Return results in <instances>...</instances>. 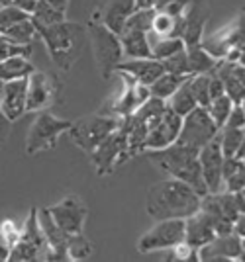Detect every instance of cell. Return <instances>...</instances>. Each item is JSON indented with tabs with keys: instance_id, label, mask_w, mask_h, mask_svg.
Returning a JSON list of instances; mask_svg holds the SVG:
<instances>
[{
	"instance_id": "277c9868",
	"label": "cell",
	"mask_w": 245,
	"mask_h": 262,
	"mask_svg": "<svg viewBox=\"0 0 245 262\" xmlns=\"http://www.w3.org/2000/svg\"><path fill=\"white\" fill-rule=\"evenodd\" d=\"M87 30V41L90 43L94 61H96V69L102 75V78H108L116 73L118 65L124 61L122 45H120V37L114 32H110L106 26L89 20L85 24Z\"/></svg>"
},
{
	"instance_id": "6da1fadb",
	"label": "cell",
	"mask_w": 245,
	"mask_h": 262,
	"mask_svg": "<svg viewBox=\"0 0 245 262\" xmlns=\"http://www.w3.org/2000/svg\"><path fill=\"white\" fill-rule=\"evenodd\" d=\"M200 194L187 182L171 178L161 180L149 188L145 209L153 219H187L200 209Z\"/></svg>"
},
{
	"instance_id": "836d02e7",
	"label": "cell",
	"mask_w": 245,
	"mask_h": 262,
	"mask_svg": "<svg viewBox=\"0 0 245 262\" xmlns=\"http://www.w3.org/2000/svg\"><path fill=\"white\" fill-rule=\"evenodd\" d=\"M208 73L206 75H194L190 77V90H192V96L196 100V106L206 108L210 104V90H208Z\"/></svg>"
},
{
	"instance_id": "4316f807",
	"label": "cell",
	"mask_w": 245,
	"mask_h": 262,
	"mask_svg": "<svg viewBox=\"0 0 245 262\" xmlns=\"http://www.w3.org/2000/svg\"><path fill=\"white\" fill-rule=\"evenodd\" d=\"M165 102H167V108L173 110L178 116H187L190 110L196 108V100H194L192 90H190V77L187 78Z\"/></svg>"
},
{
	"instance_id": "f6af8a7d",
	"label": "cell",
	"mask_w": 245,
	"mask_h": 262,
	"mask_svg": "<svg viewBox=\"0 0 245 262\" xmlns=\"http://www.w3.org/2000/svg\"><path fill=\"white\" fill-rule=\"evenodd\" d=\"M159 0H134V10H149L155 8Z\"/></svg>"
},
{
	"instance_id": "ba28073f",
	"label": "cell",
	"mask_w": 245,
	"mask_h": 262,
	"mask_svg": "<svg viewBox=\"0 0 245 262\" xmlns=\"http://www.w3.org/2000/svg\"><path fill=\"white\" fill-rule=\"evenodd\" d=\"M218 127L208 116L206 108L196 106L190 110L187 116H182V123H180V131H178L177 141L182 147H189L192 151H200L206 143H210L216 135H218Z\"/></svg>"
},
{
	"instance_id": "ee69618b",
	"label": "cell",
	"mask_w": 245,
	"mask_h": 262,
	"mask_svg": "<svg viewBox=\"0 0 245 262\" xmlns=\"http://www.w3.org/2000/svg\"><path fill=\"white\" fill-rule=\"evenodd\" d=\"M10 129H12V121L4 116V112L0 110V145H4V143L8 141Z\"/></svg>"
},
{
	"instance_id": "ffe728a7",
	"label": "cell",
	"mask_w": 245,
	"mask_h": 262,
	"mask_svg": "<svg viewBox=\"0 0 245 262\" xmlns=\"http://www.w3.org/2000/svg\"><path fill=\"white\" fill-rule=\"evenodd\" d=\"M116 71H124L128 73L132 78H135L137 82H141L145 86H149L155 78H159L165 69L161 65V61H157L153 57H144V59H124L118 65Z\"/></svg>"
},
{
	"instance_id": "9c48e42d",
	"label": "cell",
	"mask_w": 245,
	"mask_h": 262,
	"mask_svg": "<svg viewBox=\"0 0 245 262\" xmlns=\"http://www.w3.org/2000/svg\"><path fill=\"white\" fill-rule=\"evenodd\" d=\"M185 241V219H159L151 229L137 241V251L141 254L167 251Z\"/></svg>"
},
{
	"instance_id": "e575fe53",
	"label": "cell",
	"mask_w": 245,
	"mask_h": 262,
	"mask_svg": "<svg viewBox=\"0 0 245 262\" xmlns=\"http://www.w3.org/2000/svg\"><path fill=\"white\" fill-rule=\"evenodd\" d=\"M32 51H34L32 45H20L8 39L6 35H0V61L10 59V57H26V59H30Z\"/></svg>"
},
{
	"instance_id": "ac0fdd59",
	"label": "cell",
	"mask_w": 245,
	"mask_h": 262,
	"mask_svg": "<svg viewBox=\"0 0 245 262\" xmlns=\"http://www.w3.org/2000/svg\"><path fill=\"white\" fill-rule=\"evenodd\" d=\"M26 90H28V78H16L4 84L0 110L12 123L18 121L26 114Z\"/></svg>"
},
{
	"instance_id": "8fae6325",
	"label": "cell",
	"mask_w": 245,
	"mask_h": 262,
	"mask_svg": "<svg viewBox=\"0 0 245 262\" xmlns=\"http://www.w3.org/2000/svg\"><path fill=\"white\" fill-rule=\"evenodd\" d=\"M61 84L55 77L47 75L44 71H37L28 77V90H26V114L28 112H44L49 110L59 98Z\"/></svg>"
},
{
	"instance_id": "74e56055",
	"label": "cell",
	"mask_w": 245,
	"mask_h": 262,
	"mask_svg": "<svg viewBox=\"0 0 245 262\" xmlns=\"http://www.w3.org/2000/svg\"><path fill=\"white\" fill-rule=\"evenodd\" d=\"M161 65H163V69H165V73L178 75V77H190L189 61H187V49L177 55H173V57H169V59H163Z\"/></svg>"
},
{
	"instance_id": "f546056e",
	"label": "cell",
	"mask_w": 245,
	"mask_h": 262,
	"mask_svg": "<svg viewBox=\"0 0 245 262\" xmlns=\"http://www.w3.org/2000/svg\"><path fill=\"white\" fill-rule=\"evenodd\" d=\"M189 77H178V75H171V73H163L159 78H155L149 84V94L155 98L167 100L175 90H177Z\"/></svg>"
},
{
	"instance_id": "b9f144b4",
	"label": "cell",
	"mask_w": 245,
	"mask_h": 262,
	"mask_svg": "<svg viewBox=\"0 0 245 262\" xmlns=\"http://www.w3.org/2000/svg\"><path fill=\"white\" fill-rule=\"evenodd\" d=\"M223 127H235V129H243L245 127V112L243 104H234V108L230 112L228 120L223 123Z\"/></svg>"
},
{
	"instance_id": "8992f818",
	"label": "cell",
	"mask_w": 245,
	"mask_h": 262,
	"mask_svg": "<svg viewBox=\"0 0 245 262\" xmlns=\"http://www.w3.org/2000/svg\"><path fill=\"white\" fill-rule=\"evenodd\" d=\"M69 127H71V121L61 120L47 110L37 112L34 123L28 131V137H26V153L34 157V155L53 151L59 143V137L67 133Z\"/></svg>"
},
{
	"instance_id": "7dc6e473",
	"label": "cell",
	"mask_w": 245,
	"mask_h": 262,
	"mask_svg": "<svg viewBox=\"0 0 245 262\" xmlns=\"http://www.w3.org/2000/svg\"><path fill=\"white\" fill-rule=\"evenodd\" d=\"M8 254H10V247H8L6 239L0 233V260H8Z\"/></svg>"
},
{
	"instance_id": "7bdbcfd3",
	"label": "cell",
	"mask_w": 245,
	"mask_h": 262,
	"mask_svg": "<svg viewBox=\"0 0 245 262\" xmlns=\"http://www.w3.org/2000/svg\"><path fill=\"white\" fill-rule=\"evenodd\" d=\"M0 233H2V237L6 239L8 247L12 249V247L16 245V241L20 239V235H22V229H18V227L14 225V221L6 219V221H2V223H0Z\"/></svg>"
},
{
	"instance_id": "52a82bcc",
	"label": "cell",
	"mask_w": 245,
	"mask_h": 262,
	"mask_svg": "<svg viewBox=\"0 0 245 262\" xmlns=\"http://www.w3.org/2000/svg\"><path fill=\"white\" fill-rule=\"evenodd\" d=\"M122 125V123H120ZM92 164H94V170L98 176H110L112 172H116L120 166L132 161L134 155L130 151L126 137H124L122 127H118L116 131H112L110 135L104 139V141L89 155Z\"/></svg>"
},
{
	"instance_id": "d4e9b609",
	"label": "cell",
	"mask_w": 245,
	"mask_h": 262,
	"mask_svg": "<svg viewBox=\"0 0 245 262\" xmlns=\"http://www.w3.org/2000/svg\"><path fill=\"white\" fill-rule=\"evenodd\" d=\"M151 35H155V33H151ZM149 43H151V57L157 59V61L169 59V57H173V55H177L187 49L182 37H178V35H169V37L155 35V39L149 37Z\"/></svg>"
},
{
	"instance_id": "f35d334b",
	"label": "cell",
	"mask_w": 245,
	"mask_h": 262,
	"mask_svg": "<svg viewBox=\"0 0 245 262\" xmlns=\"http://www.w3.org/2000/svg\"><path fill=\"white\" fill-rule=\"evenodd\" d=\"M167 260H198V249L190 247L189 243H178L167 249Z\"/></svg>"
},
{
	"instance_id": "f1b7e54d",
	"label": "cell",
	"mask_w": 245,
	"mask_h": 262,
	"mask_svg": "<svg viewBox=\"0 0 245 262\" xmlns=\"http://www.w3.org/2000/svg\"><path fill=\"white\" fill-rule=\"evenodd\" d=\"M0 35H6L8 39H12V41H16V43L20 45H32L37 39V30H35L34 22H32V16H30L26 20H20L14 26H10L6 32L0 33Z\"/></svg>"
},
{
	"instance_id": "3957f363",
	"label": "cell",
	"mask_w": 245,
	"mask_h": 262,
	"mask_svg": "<svg viewBox=\"0 0 245 262\" xmlns=\"http://www.w3.org/2000/svg\"><path fill=\"white\" fill-rule=\"evenodd\" d=\"M149 161L155 164L159 170H163L171 178L182 180L196 192V194H208V188L204 182V176L198 163V151H192L189 147H182L178 143H173L159 151H145Z\"/></svg>"
},
{
	"instance_id": "681fc988",
	"label": "cell",
	"mask_w": 245,
	"mask_h": 262,
	"mask_svg": "<svg viewBox=\"0 0 245 262\" xmlns=\"http://www.w3.org/2000/svg\"><path fill=\"white\" fill-rule=\"evenodd\" d=\"M4 84H6V82L0 78V100H2V94H4Z\"/></svg>"
},
{
	"instance_id": "7c38bea8",
	"label": "cell",
	"mask_w": 245,
	"mask_h": 262,
	"mask_svg": "<svg viewBox=\"0 0 245 262\" xmlns=\"http://www.w3.org/2000/svg\"><path fill=\"white\" fill-rule=\"evenodd\" d=\"M51 219L55 221V225L63 231L65 235H75V233H83L85 231V223H87V215H89V208L87 204L75 194H69L61 202H57L53 206L47 208Z\"/></svg>"
},
{
	"instance_id": "603a6c76",
	"label": "cell",
	"mask_w": 245,
	"mask_h": 262,
	"mask_svg": "<svg viewBox=\"0 0 245 262\" xmlns=\"http://www.w3.org/2000/svg\"><path fill=\"white\" fill-rule=\"evenodd\" d=\"M20 239L30 243L32 247H35L39 251V260H44L45 252H47V241H45L42 227H39V221H37V208L30 209V215H28L26 223H24Z\"/></svg>"
},
{
	"instance_id": "9a60e30c",
	"label": "cell",
	"mask_w": 245,
	"mask_h": 262,
	"mask_svg": "<svg viewBox=\"0 0 245 262\" xmlns=\"http://www.w3.org/2000/svg\"><path fill=\"white\" fill-rule=\"evenodd\" d=\"M180 123H182V116H178L169 108L165 110L161 120L147 129V137H145L144 145L145 151H159V149H165L169 145H173L178 137Z\"/></svg>"
},
{
	"instance_id": "4dcf8cb0",
	"label": "cell",
	"mask_w": 245,
	"mask_h": 262,
	"mask_svg": "<svg viewBox=\"0 0 245 262\" xmlns=\"http://www.w3.org/2000/svg\"><path fill=\"white\" fill-rule=\"evenodd\" d=\"M218 139L223 157H234L245 145V131L235 127H222L218 131Z\"/></svg>"
},
{
	"instance_id": "c3c4849f",
	"label": "cell",
	"mask_w": 245,
	"mask_h": 262,
	"mask_svg": "<svg viewBox=\"0 0 245 262\" xmlns=\"http://www.w3.org/2000/svg\"><path fill=\"white\" fill-rule=\"evenodd\" d=\"M47 4H51L53 8H57V10L65 12L67 14V8H69V0H45Z\"/></svg>"
},
{
	"instance_id": "2e32d148",
	"label": "cell",
	"mask_w": 245,
	"mask_h": 262,
	"mask_svg": "<svg viewBox=\"0 0 245 262\" xmlns=\"http://www.w3.org/2000/svg\"><path fill=\"white\" fill-rule=\"evenodd\" d=\"M198 260H243V237L235 233L216 235L198 249Z\"/></svg>"
},
{
	"instance_id": "484cf974",
	"label": "cell",
	"mask_w": 245,
	"mask_h": 262,
	"mask_svg": "<svg viewBox=\"0 0 245 262\" xmlns=\"http://www.w3.org/2000/svg\"><path fill=\"white\" fill-rule=\"evenodd\" d=\"M187 61H189L190 77H194V75H206L218 63V59H214L202 45L187 47Z\"/></svg>"
},
{
	"instance_id": "cb8c5ba5",
	"label": "cell",
	"mask_w": 245,
	"mask_h": 262,
	"mask_svg": "<svg viewBox=\"0 0 245 262\" xmlns=\"http://www.w3.org/2000/svg\"><path fill=\"white\" fill-rule=\"evenodd\" d=\"M34 71V63L26 57H10V59L0 61V78L4 82L16 80V78H28Z\"/></svg>"
},
{
	"instance_id": "7402d4cb",
	"label": "cell",
	"mask_w": 245,
	"mask_h": 262,
	"mask_svg": "<svg viewBox=\"0 0 245 262\" xmlns=\"http://www.w3.org/2000/svg\"><path fill=\"white\" fill-rule=\"evenodd\" d=\"M122 131L124 137H126V143L130 147V151L134 157H137L139 153H145V137H147V125L139 118H135L134 114L122 118Z\"/></svg>"
},
{
	"instance_id": "60d3db41",
	"label": "cell",
	"mask_w": 245,
	"mask_h": 262,
	"mask_svg": "<svg viewBox=\"0 0 245 262\" xmlns=\"http://www.w3.org/2000/svg\"><path fill=\"white\" fill-rule=\"evenodd\" d=\"M222 188L226 192H243L245 188V168L237 170L234 174H230L222 182Z\"/></svg>"
},
{
	"instance_id": "ab89813d",
	"label": "cell",
	"mask_w": 245,
	"mask_h": 262,
	"mask_svg": "<svg viewBox=\"0 0 245 262\" xmlns=\"http://www.w3.org/2000/svg\"><path fill=\"white\" fill-rule=\"evenodd\" d=\"M26 18H30V14L20 8H12V6L0 8V33H4L10 26H14L20 20H26Z\"/></svg>"
},
{
	"instance_id": "7a4b0ae2",
	"label": "cell",
	"mask_w": 245,
	"mask_h": 262,
	"mask_svg": "<svg viewBox=\"0 0 245 262\" xmlns=\"http://www.w3.org/2000/svg\"><path fill=\"white\" fill-rule=\"evenodd\" d=\"M37 37L44 41L51 61L61 71H71L73 65L80 59L87 41L85 26L77 22H55V24H34Z\"/></svg>"
},
{
	"instance_id": "e0dca14e",
	"label": "cell",
	"mask_w": 245,
	"mask_h": 262,
	"mask_svg": "<svg viewBox=\"0 0 245 262\" xmlns=\"http://www.w3.org/2000/svg\"><path fill=\"white\" fill-rule=\"evenodd\" d=\"M198 163H200V170L204 176V182L208 192H220L222 190V163L223 155L220 149V139L218 135L206 143L198 151Z\"/></svg>"
},
{
	"instance_id": "5b68a950",
	"label": "cell",
	"mask_w": 245,
	"mask_h": 262,
	"mask_svg": "<svg viewBox=\"0 0 245 262\" xmlns=\"http://www.w3.org/2000/svg\"><path fill=\"white\" fill-rule=\"evenodd\" d=\"M122 123V118L112 116V114H89L80 116L75 121H71L69 137L77 145L83 153L90 155L100 145L112 131H116Z\"/></svg>"
},
{
	"instance_id": "bcb514c9",
	"label": "cell",
	"mask_w": 245,
	"mask_h": 262,
	"mask_svg": "<svg viewBox=\"0 0 245 262\" xmlns=\"http://www.w3.org/2000/svg\"><path fill=\"white\" fill-rule=\"evenodd\" d=\"M234 233L235 235H239V237H245V215L243 213L234 221Z\"/></svg>"
},
{
	"instance_id": "d6a6232c",
	"label": "cell",
	"mask_w": 245,
	"mask_h": 262,
	"mask_svg": "<svg viewBox=\"0 0 245 262\" xmlns=\"http://www.w3.org/2000/svg\"><path fill=\"white\" fill-rule=\"evenodd\" d=\"M232 108H234V102L230 100L228 94H222V96L214 98L206 106V112H208V116L212 118V121L216 123V127L222 129L226 120H228V116H230V112H232Z\"/></svg>"
},
{
	"instance_id": "d6986e66",
	"label": "cell",
	"mask_w": 245,
	"mask_h": 262,
	"mask_svg": "<svg viewBox=\"0 0 245 262\" xmlns=\"http://www.w3.org/2000/svg\"><path fill=\"white\" fill-rule=\"evenodd\" d=\"M214 237H216V229L206 211L198 209L185 219V243H189L190 247L200 249Z\"/></svg>"
},
{
	"instance_id": "1f68e13d",
	"label": "cell",
	"mask_w": 245,
	"mask_h": 262,
	"mask_svg": "<svg viewBox=\"0 0 245 262\" xmlns=\"http://www.w3.org/2000/svg\"><path fill=\"white\" fill-rule=\"evenodd\" d=\"M67 260H85L92 254V243H90L85 233H75L67 237Z\"/></svg>"
},
{
	"instance_id": "44dd1931",
	"label": "cell",
	"mask_w": 245,
	"mask_h": 262,
	"mask_svg": "<svg viewBox=\"0 0 245 262\" xmlns=\"http://www.w3.org/2000/svg\"><path fill=\"white\" fill-rule=\"evenodd\" d=\"M118 37H120V45H122L124 59H144V57H151L149 33L124 28V32Z\"/></svg>"
},
{
	"instance_id": "30bf717a",
	"label": "cell",
	"mask_w": 245,
	"mask_h": 262,
	"mask_svg": "<svg viewBox=\"0 0 245 262\" xmlns=\"http://www.w3.org/2000/svg\"><path fill=\"white\" fill-rule=\"evenodd\" d=\"M114 75H118V78L122 80V90L118 96L106 104L104 114H112V116H118V118H126L130 114H134L135 110L144 104L145 100L149 98V86H145L141 82H137L135 78H132L128 73L124 71H116Z\"/></svg>"
},
{
	"instance_id": "83f0119b",
	"label": "cell",
	"mask_w": 245,
	"mask_h": 262,
	"mask_svg": "<svg viewBox=\"0 0 245 262\" xmlns=\"http://www.w3.org/2000/svg\"><path fill=\"white\" fill-rule=\"evenodd\" d=\"M165 110H167V102H165V100L149 96L139 108L135 110L134 116L144 121L145 125H147V129H149L151 125H155L157 121L161 120V116H163Z\"/></svg>"
},
{
	"instance_id": "d590c367",
	"label": "cell",
	"mask_w": 245,
	"mask_h": 262,
	"mask_svg": "<svg viewBox=\"0 0 245 262\" xmlns=\"http://www.w3.org/2000/svg\"><path fill=\"white\" fill-rule=\"evenodd\" d=\"M153 16H155V8H149V10H134L128 16V20H126V28L149 33L151 32V24H153Z\"/></svg>"
},
{
	"instance_id": "5bb4252c",
	"label": "cell",
	"mask_w": 245,
	"mask_h": 262,
	"mask_svg": "<svg viewBox=\"0 0 245 262\" xmlns=\"http://www.w3.org/2000/svg\"><path fill=\"white\" fill-rule=\"evenodd\" d=\"M200 45L218 61L223 59L230 49L243 47V16L235 18V22L223 26L218 32L210 33V35H202Z\"/></svg>"
},
{
	"instance_id": "8d00e7d4",
	"label": "cell",
	"mask_w": 245,
	"mask_h": 262,
	"mask_svg": "<svg viewBox=\"0 0 245 262\" xmlns=\"http://www.w3.org/2000/svg\"><path fill=\"white\" fill-rule=\"evenodd\" d=\"M8 260L12 262H28V260H39V251L32 247L30 243L18 239L16 245L10 249V254H8Z\"/></svg>"
},
{
	"instance_id": "4fadbf2b",
	"label": "cell",
	"mask_w": 245,
	"mask_h": 262,
	"mask_svg": "<svg viewBox=\"0 0 245 262\" xmlns=\"http://www.w3.org/2000/svg\"><path fill=\"white\" fill-rule=\"evenodd\" d=\"M132 12H134V0H92L90 20L106 26L110 32L120 35Z\"/></svg>"
}]
</instances>
